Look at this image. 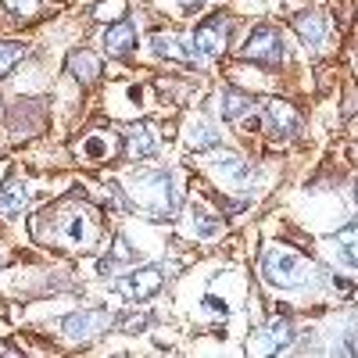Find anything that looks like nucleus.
<instances>
[{"instance_id":"dca6fc26","label":"nucleus","mask_w":358,"mask_h":358,"mask_svg":"<svg viewBox=\"0 0 358 358\" xmlns=\"http://www.w3.org/2000/svg\"><path fill=\"white\" fill-rule=\"evenodd\" d=\"M251 108H255V101L248 94H236V90H226L222 94V118H229V122H241Z\"/></svg>"},{"instance_id":"9d476101","label":"nucleus","mask_w":358,"mask_h":358,"mask_svg":"<svg viewBox=\"0 0 358 358\" xmlns=\"http://www.w3.org/2000/svg\"><path fill=\"white\" fill-rule=\"evenodd\" d=\"M294 33L301 36V43L308 50H315L326 40V18L319 11H305V15H294Z\"/></svg>"},{"instance_id":"412c9836","label":"nucleus","mask_w":358,"mask_h":358,"mask_svg":"<svg viewBox=\"0 0 358 358\" xmlns=\"http://www.w3.org/2000/svg\"><path fill=\"white\" fill-rule=\"evenodd\" d=\"M94 18L97 22H118V18H126V0H104V4L94 8Z\"/></svg>"},{"instance_id":"f03ea898","label":"nucleus","mask_w":358,"mask_h":358,"mask_svg":"<svg viewBox=\"0 0 358 358\" xmlns=\"http://www.w3.org/2000/svg\"><path fill=\"white\" fill-rule=\"evenodd\" d=\"M262 273L273 287H301L315 276V265L290 248H268L262 258Z\"/></svg>"},{"instance_id":"393cba45","label":"nucleus","mask_w":358,"mask_h":358,"mask_svg":"<svg viewBox=\"0 0 358 358\" xmlns=\"http://www.w3.org/2000/svg\"><path fill=\"white\" fill-rule=\"evenodd\" d=\"M4 8H8L11 15L29 18V15H36V11H40V0H4Z\"/></svg>"},{"instance_id":"b1692460","label":"nucleus","mask_w":358,"mask_h":358,"mask_svg":"<svg viewBox=\"0 0 358 358\" xmlns=\"http://www.w3.org/2000/svg\"><path fill=\"white\" fill-rule=\"evenodd\" d=\"M341 258H344L348 268H355V226H348L341 233Z\"/></svg>"},{"instance_id":"f257e3e1","label":"nucleus","mask_w":358,"mask_h":358,"mask_svg":"<svg viewBox=\"0 0 358 358\" xmlns=\"http://www.w3.org/2000/svg\"><path fill=\"white\" fill-rule=\"evenodd\" d=\"M129 204L136 208V212L151 215V219H172L176 215V176L172 172H140L133 176L129 183Z\"/></svg>"},{"instance_id":"4be33fe9","label":"nucleus","mask_w":358,"mask_h":358,"mask_svg":"<svg viewBox=\"0 0 358 358\" xmlns=\"http://www.w3.org/2000/svg\"><path fill=\"white\" fill-rule=\"evenodd\" d=\"M219 229H222V219L204 215V212H197V208H194V233L197 236H215Z\"/></svg>"},{"instance_id":"9b49d317","label":"nucleus","mask_w":358,"mask_h":358,"mask_svg":"<svg viewBox=\"0 0 358 358\" xmlns=\"http://www.w3.org/2000/svg\"><path fill=\"white\" fill-rule=\"evenodd\" d=\"M215 172L226 179V183H233V187H251L255 183V169L244 162V158H236V155H222L219 162H215Z\"/></svg>"},{"instance_id":"2eb2a0df","label":"nucleus","mask_w":358,"mask_h":358,"mask_svg":"<svg viewBox=\"0 0 358 358\" xmlns=\"http://www.w3.org/2000/svg\"><path fill=\"white\" fill-rule=\"evenodd\" d=\"M69 72H72L79 83H94L97 72H101V62H97L94 54H86V50H76V54L69 57Z\"/></svg>"},{"instance_id":"20e7f679","label":"nucleus","mask_w":358,"mask_h":358,"mask_svg":"<svg viewBox=\"0 0 358 358\" xmlns=\"http://www.w3.org/2000/svg\"><path fill=\"white\" fill-rule=\"evenodd\" d=\"M248 62H262V65H280L283 62V36L276 33L273 25H258L251 29V36L244 40L241 50Z\"/></svg>"},{"instance_id":"39448f33","label":"nucleus","mask_w":358,"mask_h":358,"mask_svg":"<svg viewBox=\"0 0 358 358\" xmlns=\"http://www.w3.org/2000/svg\"><path fill=\"white\" fill-rule=\"evenodd\" d=\"M115 326V315L111 312H76V315H65L62 319V334L72 337V341H97L104 330H111Z\"/></svg>"},{"instance_id":"7ed1b4c3","label":"nucleus","mask_w":358,"mask_h":358,"mask_svg":"<svg viewBox=\"0 0 358 358\" xmlns=\"http://www.w3.org/2000/svg\"><path fill=\"white\" fill-rule=\"evenodd\" d=\"M165 287V268L162 265H143V268H133L122 280L115 283V290L126 297V301H143V297H155L158 290Z\"/></svg>"},{"instance_id":"a878e982","label":"nucleus","mask_w":358,"mask_h":358,"mask_svg":"<svg viewBox=\"0 0 358 358\" xmlns=\"http://www.w3.org/2000/svg\"><path fill=\"white\" fill-rule=\"evenodd\" d=\"M179 8H183V11H201L204 0H179Z\"/></svg>"},{"instance_id":"1a4fd4ad","label":"nucleus","mask_w":358,"mask_h":358,"mask_svg":"<svg viewBox=\"0 0 358 358\" xmlns=\"http://www.w3.org/2000/svg\"><path fill=\"white\" fill-rule=\"evenodd\" d=\"M133 47H136V29L129 22L118 18L111 29H104V54L108 57H126Z\"/></svg>"},{"instance_id":"aec40b11","label":"nucleus","mask_w":358,"mask_h":358,"mask_svg":"<svg viewBox=\"0 0 358 358\" xmlns=\"http://www.w3.org/2000/svg\"><path fill=\"white\" fill-rule=\"evenodd\" d=\"M79 151L86 155V158H104V155H111V143L104 140V133H90L86 140H83V147H79Z\"/></svg>"},{"instance_id":"f8f14e48","label":"nucleus","mask_w":358,"mask_h":358,"mask_svg":"<svg viewBox=\"0 0 358 358\" xmlns=\"http://www.w3.org/2000/svg\"><path fill=\"white\" fill-rule=\"evenodd\" d=\"M151 47H155V54L172 57V62H179V65H194V50L187 47V40H179L176 33H155Z\"/></svg>"},{"instance_id":"423d86ee","label":"nucleus","mask_w":358,"mask_h":358,"mask_svg":"<svg viewBox=\"0 0 358 358\" xmlns=\"http://www.w3.org/2000/svg\"><path fill=\"white\" fill-rule=\"evenodd\" d=\"M290 344H294V322L287 315H276V319H268L262 330L255 334L251 351H258V355H280Z\"/></svg>"},{"instance_id":"5701e85b","label":"nucleus","mask_w":358,"mask_h":358,"mask_svg":"<svg viewBox=\"0 0 358 358\" xmlns=\"http://www.w3.org/2000/svg\"><path fill=\"white\" fill-rule=\"evenodd\" d=\"M147 326H151V315H147V312H136V315H126V319H118V330H126V334L147 330Z\"/></svg>"},{"instance_id":"6e6552de","label":"nucleus","mask_w":358,"mask_h":358,"mask_svg":"<svg viewBox=\"0 0 358 358\" xmlns=\"http://www.w3.org/2000/svg\"><path fill=\"white\" fill-rule=\"evenodd\" d=\"M265 129L273 136H294L301 129V115H297L287 101H268L265 104Z\"/></svg>"},{"instance_id":"0eeeda50","label":"nucleus","mask_w":358,"mask_h":358,"mask_svg":"<svg viewBox=\"0 0 358 358\" xmlns=\"http://www.w3.org/2000/svg\"><path fill=\"white\" fill-rule=\"evenodd\" d=\"M229 29H233V22H229L226 15H212L208 22H201V25H197V33H194V47H197L201 54H208V57L222 54V50H226V43H229Z\"/></svg>"},{"instance_id":"ddd939ff","label":"nucleus","mask_w":358,"mask_h":358,"mask_svg":"<svg viewBox=\"0 0 358 358\" xmlns=\"http://www.w3.org/2000/svg\"><path fill=\"white\" fill-rule=\"evenodd\" d=\"M158 151V140H155V133H151V126H133L129 133H126V155L129 158H151Z\"/></svg>"},{"instance_id":"a211bd4d","label":"nucleus","mask_w":358,"mask_h":358,"mask_svg":"<svg viewBox=\"0 0 358 358\" xmlns=\"http://www.w3.org/2000/svg\"><path fill=\"white\" fill-rule=\"evenodd\" d=\"M187 143L194 147V151H208V147L219 143V133L208 126V122H194V126L187 129Z\"/></svg>"},{"instance_id":"6ab92c4d","label":"nucleus","mask_w":358,"mask_h":358,"mask_svg":"<svg viewBox=\"0 0 358 358\" xmlns=\"http://www.w3.org/2000/svg\"><path fill=\"white\" fill-rule=\"evenodd\" d=\"M25 57V47L22 43H15V40H0V79H4L18 62Z\"/></svg>"},{"instance_id":"f3484780","label":"nucleus","mask_w":358,"mask_h":358,"mask_svg":"<svg viewBox=\"0 0 358 358\" xmlns=\"http://www.w3.org/2000/svg\"><path fill=\"white\" fill-rule=\"evenodd\" d=\"M136 258V251L129 248V241L126 236H115V244H111V255L108 258H101V273H115L122 262H133Z\"/></svg>"},{"instance_id":"4468645a","label":"nucleus","mask_w":358,"mask_h":358,"mask_svg":"<svg viewBox=\"0 0 358 358\" xmlns=\"http://www.w3.org/2000/svg\"><path fill=\"white\" fill-rule=\"evenodd\" d=\"M29 208V190L22 183H8L0 190V219H18Z\"/></svg>"}]
</instances>
